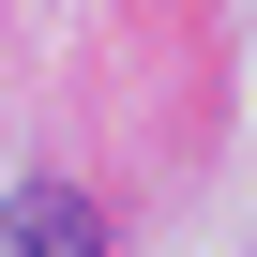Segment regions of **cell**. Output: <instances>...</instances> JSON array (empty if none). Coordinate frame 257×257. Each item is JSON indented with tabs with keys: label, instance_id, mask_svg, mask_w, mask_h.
<instances>
[{
	"label": "cell",
	"instance_id": "1",
	"mask_svg": "<svg viewBox=\"0 0 257 257\" xmlns=\"http://www.w3.org/2000/svg\"><path fill=\"white\" fill-rule=\"evenodd\" d=\"M0 242H16V257H91V242H106V212H91V197H61V182H31L16 212H0Z\"/></svg>",
	"mask_w": 257,
	"mask_h": 257
}]
</instances>
